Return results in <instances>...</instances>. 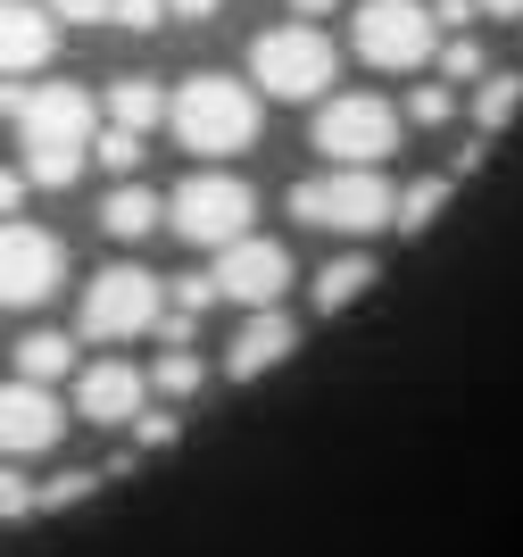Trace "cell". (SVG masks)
I'll return each instance as SVG.
<instances>
[{"mask_svg": "<svg viewBox=\"0 0 523 557\" xmlns=\"http://www.w3.org/2000/svg\"><path fill=\"white\" fill-rule=\"evenodd\" d=\"M433 17H440V25H449V34H465V25H474V17H482V0H440Z\"/></svg>", "mask_w": 523, "mask_h": 557, "instance_id": "obj_32", "label": "cell"}, {"mask_svg": "<svg viewBox=\"0 0 523 557\" xmlns=\"http://www.w3.org/2000/svg\"><path fill=\"white\" fill-rule=\"evenodd\" d=\"M166 17H175L166 0H116V25H125V34H150V25H166Z\"/></svg>", "mask_w": 523, "mask_h": 557, "instance_id": "obj_28", "label": "cell"}, {"mask_svg": "<svg viewBox=\"0 0 523 557\" xmlns=\"http://www.w3.org/2000/svg\"><path fill=\"white\" fill-rule=\"evenodd\" d=\"M25 184H34V175H17V166H0V225H9V216H17Z\"/></svg>", "mask_w": 523, "mask_h": 557, "instance_id": "obj_31", "label": "cell"}, {"mask_svg": "<svg viewBox=\"0 0 523 557\" xmlns=\"http://www.w3.org/2000/svg\"><path fill=\"white\" fill-rule=\"evenodd\" d=\"M399 125L408 116L390 109L383 92H333L316 109V150H324V166H383L390 159V141H399Z\"/></svg>", "mask_w": 523, "mask_h": 557, "instance_id": "obj_8", "label": "cell"}, {"mask_svg": "<svg viewBox=\"0 0 523 557\" xmlns=\"http://www.w3.org/2000/svg\"><path fill=\"white\" fill-rule=\"evenodd\" d=\"M84 491H91V474H50V483H42V508H75Z\"/></svg>", "mask_w": 523, "mask_h": 557, "instance_id": "obj_30", "label": "cell"}, {"mask_svg": "<svg viewBox=\"0 0 523 557\" xmlns=\"http://www.w3.org/2000/svg\"><path fill=\"white\" fill-rule=\"evenodd\" d=\"M291 349H299V325H291V317H283V308H250V325L233 333V349H225V374H233V383H258V374L283 367Z\"/></svg>", "mask_w": 523, "mask_h": 557, "instance_id": "obj_14", "label": "cell"}, {"mask_svg": "<svg viewBox=\"0 0 523 557\" xmlns=\"http://www.w3.org/2000/svg\"><path fill=\"white\" fill-rule=\"evenodd\" d=\"M0 116L17 125L25 141V175L42 191H67L91 166V141H100V100L84 84H0Z\"/></svg>", "mask_w": 523, "mask_h": 557, "instance_id": "obj_1", "label": "cell"}, {"mask_svg": "<svg viewBox=\"0 0 523 557\" xmlns=\"http://www.w3.org/2000/svg\"><path fill=\"white\" fill-rule=\"evenodd\" d=\"M482 17H523V0H482Z\"/></svg>", "mask_w": 523, "mask_h": 557, "instance_id": "obj_35", "label": "cell"}, {"mask_svg": "<svg viewBox=\"0 0 523 557\" xmlns=\"http://www.w3.org/2000/svg\"><path fill=\"white\" fill-rule=\"evenodd\" d=\"M175 141L191 159H233V150H250L258 141V92L250 84H233V75H191L175 84Z\"/></svg>", "mask_w": 523, "mask_h": 557, "instance_id": "obj_2", "label": "cell"}, {"mask_svg": "<svg viewBox=\"0 0 523 557\" xmlns=\"http://www.w3.org/2000/svg\"><path fill=\"white\" fill-rule=\"evenodd\" d=\"M34 508H42V491H34L17 466L0 458V524H17V516H34Z\"/></svg>", "mask_w": 523, "mask_h": 557, "instance_id": "obj_25", "label": "cell"}, {"mask_svg": "<svg viewBox=\"0 0 523 557\" xmlns=\"http://www.w3.org/2000/svg\"><path fill=\"white\" fill-rule=\"evenodd\" d=\"M166 300H175L183 317H200V308H216L225 292H216V275H175V283H166Z\"/></svg>", "mask_w": 523, "mask_h": 557, "instance_id": "obj_26", "label": "cell"}, {"mask_svg": "<svg viewBox=\"0 0 523 557\" xmlns=\"http://www.w3.org/2000/svg\"><path fill=\"white\" fill-rule=\"evenodd\" d=\"M200 383H208L200 349H166L159 367H150V392H159V399H200Z\"/></svg>", "mask_w": 523, "mask_h": 557, "instance_id": "obj_21", "label": "cell"}, {"mask_svg": "<svg viewBox=\"0 0 523 557\" xmlns=\"http://www.w3.org/2000/svg\"><path fill=\"white\" fill-rule=\"evenodd\" d=\"M166 283L150 275V267H100V275L84 283V333L91 342H141V333L166 325Z\"/></svg>", "mask_w": 523, "mask_h": 557, "instance_id": "obj_7", "label": "cell"}, {"mask_svg": "<svg viewBox=\"0 0 523 557\" xmlns=\"http://www.w3.org/2000/svg\"><path fill=\"white\" fill-rule=\"evenodd\" d=\"M349 50L383 75H415L424 59H440V17L424 0H365L349 17Z\"/></svg>", "mask_w": 523, "mask_h": 557, "instance_id": "obj_5", "label": "cell"}, {"mask_svg": "<svg viewBox=\"0 0 523 557\" xmlns=\"http://www.w3.org/2000/svg\"><path fill=\"white\" fill-rule=\"evenodd\" d=\"M291 216L316 233H374L399 225V191L383 184V166H324V175L291 184Z\"/></svg>", "mask_w": 523, "mask_h": 557, "instance_id": "obj_3", "label": "cell"}, {"mask_svg": "<svg viewBox=\"0 0 523 557\" xmlns=\"http://www.w3.org/2000/svg\"><path fill=\"white\" fill-rule=\"evenodd\" d=\"M50 50H59V17H50V9H34V0H0V84L42 75Z\"/></svg>", "mask_w": 523, "mask_h": 557, "instance_id": "obj_13", "label": "cell"}, {"mask_svg": "<svg viewBox=\"0 0 523 557\" xmlns=\"http://www.w3.org/2000/svg\"><path fill=\"white\" fill-rule=\"evenodd\" d=\"M166 9H175V17H191V25H208L216 9H225V0H166Z\"/></svg>", "mask_w": 523, "mask_h": 557, "instance_id": "obj_33", "label": "cell"}, {"mask_svg": "<svg viewBox=\"0 0 523 557\" xmlns=\"http://www.w3.org/2000/svg\"><path fill=\"white\" fill-rule=\"evenodd\" d=\"M166 225H175L191 250H233V242L258 225V191L241 184V175H183L175 200H166Z\"/></svg>", "mask_w": 523, "mask_h": 557, "instance_id": "obj_6", "label": "cell"}, {"mask_svg": "<svg viewBox=\"0 0 523 557\" xmlns=\"http://www.w3.org/2000/svg\"><path fill=\"white\" fill-rule=\"evenodd\" d=\"M515 109H523V75H482L474 84V134H499Z\"/></svg>", "mask_w": 523, "mask_h": 557, "instance_id": "obj_20", "label": "cell"}, {"mask_svg": "<svg viewBox=\"0 0 523 557\" xmlns=\"http://www.w3.org/2000/svg\"><path fill=\"white\" fill-rule=\"evenodd\" d=\"M59 433H67V417H59V399H50V383H0V458H42V449H59Z\"/></svg>", "mask_w": 523, "mask_h": 557, "instance_id": "obj_11", "label": "cell"}, {"mask_svg": "<svg viewBox=\"0 0 523 557\" xmlns=\"http://www.w3.org/2000/svg\"><path fill=\"white\" fill-rule=\"evenodd\" d=\"M91 159L109 166L116 184H134V166H141V134H125V125H100V141H91Z\"/></svg>", "mask_w": 523, "mask_h": 557, "instance_id": "obj_23", "label": "cell"}, {"mask_svg": "<svg viewBox=\"0 0 523 557\" xmlns=\"http://www.w3.org/2000/svg\"><path fill=\"white\" fill-rule=\"evenodd\" d=\"M358 292H374V258L365 250H349V258H333V267H316V308L333 317V308H349Z\"/></svg>", "mask_w": 523, "mask_h": 557, "instance_id": "obj_17", "label": "cell"}, {"mask_svg": "<svg viewBox=\"0 0 523 557\" xmlns=\"http://www.w3.org/2000/svg\"><path fill=\"white\" fill-rule=\"evenodd\" d=\"M59 283H67V242L9 216L0 225V308H42Z\"/></svg>", "mask_w": 523, "mask_h": 557, "instance_id": "obj_9", "label": "cell"}, {"mask_svg": "<svg viewBox=\"0 0 523 557\" xmlns=\"http://www.w3.org/2000/svg\"><path fill=\"white\" fill-rule=\"evenodd\" d=\"M449 191H457V175H415V184L399 191V233H424L440 209H449Z\"/></svg>", "mask_w": 523, "mask_h": 557, "instance_id": "obj_19", "label": "cell"}, {"mask_svg": "<svg viewBox=\"0 0 523 557\" xmlns=\"http://www.w3.org/2000/svg\"><path fill=\"white\" fill-rule=\"evenodd\" d=\"M440 75H449V84H482V75H499V67H490V50H482L474 34H449V42H440Z\"/></svg>", "mask_w": 523, "mask_h": 557, "instance_id": "obj_22", "label": "cell"}, {"mask_svg": "<svg viewBox=\"0 0 523 557\" xmlns=\"http://www.w3.org/2000/svg\"><path fill=\"white\" fill-rule=\"evenodd\" d=\"M159 225H166V200L150 184H116L109 200H100V233H109V242H150Z\"/></svg>", "mask_w": 523, "mask_h": 557, "instance_id": "obj_15", "label": "cell"}, {"mask_svg": "<svg viewBox=\"0 0 523 557\" xmlns=\"http://www.w3.org/2000/svg\"><path fill=\"white\" fill-rule=\"evenodd\" d=\"M166 116H175V92H159L150 75H116V84H109V125L150 134V125H166Z\"/></svg>", "mask_w": 523, "mask_h": 557, "instance_id": "obj_16", "label": "cell"}, {"mask_svg": "<svg viewBox=\"0 0 523 557\" xmlns=\"http://www.w3.org/2000/svg\"><path fill=\"white\" fill-rule=\"evenodd\" d=\"M17 374H25V383H59V374H84V367H75L67 333H25V342H17Z\"/></svg>", "mask_w": 523, "mask_h": 557, "instance_id": "obj_18", "label": "cell"}, {"mask_svg": "<svg viewBox=\"0 0 523 557\" xmlns=\"http://www.w3.org/2000/svg\"><path fill=\"white\" fill-rule=\"evenodd\" d=\"M59 25H116V0H50Z\"/></svg>", "mask_w": 523, "mask_h": 557, "instance_id": "obj_27", "label": "cell"}, {"mask_svg": "<svg viewBox=\"0 0 523 557\" xmlns=\"http://www.w3.org/2000/svg\"><path fill=\"white\" fill-rule=\"evenodd\" d=\"M291 9H299V17H308V25H316V17H333L341 0H291Z\"/></svg>", "mask_w": 523, "mask_h": 557, "instance_id": "obj_34", "label": "cell"}, {"mask_svg": "<svg viewBox=\"0 0 523 557\" xmlns=\"http://www.w3.org/2000/svg\"><path fill=\"white\" fill-rule=\"evenodd\" d=\"M216 292L225 300H241V308H274L283 292H291V250L283 242H266V233H241L233 250H216Z\"/></svg>", "mask_w": 523, "mask_h": 557, "instance_id": "obj_10", "label": "cell"}, {"mask_svg": "<svg viewBox=\"0 0 523 557\" xmlns=\"http://www.w3.org/2000/svg\"><path fill=\"white\" fill-rule=\"evenodd\" d=\"M75 408L91 424H134L150 408V367H125V358H100V367L75 374Z\"/></svg>", "mask_w": 523, "mask_h": 557, "instance_id": "obj_12", "label": "cell"}, {"mask_svg": "<svg viewBox=\"0 0 523 557\" xmlns=\"http://www.w3.org/2000/svg\"><path fill=\"white\" fill-rule=\"evenodd\" d=\"M125 433H134L141 449H166V442H175V417H166V408H141V417L125 424Z\"/></svg>", "mask_w": 523, "mask_h": 557, "instance_id": "obj_29", "label": "cell"}, {"mask_svg": "<svg viewBox=\"0 0 523 557\" xmlns=\"http://www.w3.org/2000/svg\"><path fill=\"white\" fill-rule=\"evenodd\" d=\"M333 67H341V50H333V34L324 25H274V34H258L250 42V75L266 100H333Z\"/></svg>", "mask_w": 523, "mask_h": 557, "instance_id": "obj_4", "label": "cell"}, {"mask_svg": "<svg viewBox=\"0 0 523 557\" xmlns=\"http://www.w3.org/2000/svg\"><path fill=\"white\" fill-rule=\"evenodd\" d=\"M457 116V84H415L408 92V125H449Z\"/></svg>", "mask_w": 523, "mask_h": 557, "instance_id": "obj_24", "label": "cell"}]
</instances>
